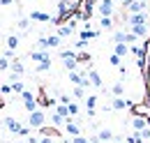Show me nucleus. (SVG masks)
Returning a JSON list of instances; mask_svg holds the SVG:
<instances>
[{"label":"nucleus","mask_w":150,"mask_h":143,"mask_svg":"<svg viewBox=\"0 0 150 143\" xmlns=\"http://www.w3.org/2000/svg\"><path fill=\"white\" fill-rule=\"evenodd\" d=\"M44 125H46V113L42 108H37L35 113H28V127L30 129H44Z\"/></svg>","instance_id":"obj_1"},{"label":"nucleus","mask_w":150,"mask_h":143,"mask_svg":"<svg viewBox=\"0 0 150 143\" xmlns=\"http://www.w3.org/2000/svg\"><path fill=\"white\" fill-rule=\"evenodd\" d=\"M125 9H127V14H143V12H148V2L146 0H129L125 5Z\"/></svg>","instance_id":"obj_2"},{"label":"nucleus","mask_w":150,"mask_h":143,"mask_svg":"<svg viewBox=\"0 0 150 143\" xmlns=\"http://www.w3.org/2000/svg\"><path fill=\"white\" fill-rule=\"evenodd\" d=\"M21 99H23V106H25V111H28V113H35V111L39 108L37 97H35V95H33L30 90H25V92L21 95Z\"/></svg>","instance_id":"obj_3"},{"label":"nucleus","mask_w":150,"mask_h":143,"mask_svg":"<svg viewBox=\"0 0 150 143\" xmlns=\"http://www.w3.org/2000/svg\"><path fill=\"white\" fill-rule=\"evenodd\" d=\"M148 127H150L148 115H141V113H136V115L132 118V129H134V132H139V134H141V132H146Z\"/></svg>","instance_id":"obj_4"},{"label":"nucleus","mask_w":150,"mask_h":143,"mask_svg":"<svg viewBox=\"0 0 150 143\" xmlns=\"http://www.w3.org/2000/svg\"><path fill=\"white\" fill-rule=\"evenodd\" d=\"M7 74H9V81H12V79H21V76L25 74V65H23V60L14 58V60H12V67H9Z\"/></svg>","instance_id":"obj_5"},{"label":"nucleus","mask_w":150,"mask_h":143,"mask_svg":"<svg viewBox=\"0 0 150 143\" xmlns=\"http://www.w3.org/2000/svg\"><path fill=\"white\" fill-rule=\"evenodd\" d=\"M113 5H115V0H99L97 2V14L99 16H113V9H115Z\"/></svg>","instance_id":"obj_6"},{"label":"nucleus","mask_w":150,"mask_h":143,"mask_svg":"<svg viewBox=\"0 0 150 143\" xmlns=\"http://www.w3.org/2000/svg\"><path fill=\"white\" fill-rule=\"evenodd\" d=\"M127 28H134V25H148V12L143 14H127Z\"/></svg>","instance_id":"obj_7"},{"label":"nucleus","mask_w":150,"mask_h":143,"mask_svg":"<svg viewBox=\"0 0 150 143\" xmlns=\"http://www.w3.org/2000/svg\"><path fill=\"white\" fill-rule=\"evenodd\" d=\"M2 127H5L7 132H12V134H19L21 129H23V125H21L19 120H16V118H9V115L2 118Z\"/></svg>","instance_id":"obj_8"},{"label":"nucleus","mask_w":150,"mask_h":143,"mask_svg":"<svg viewBox=\"0 0 150 143\" xmlns=\"http://www.w3.org/2000/svg\"><path fill=\"white\" fill-rule=\"evenodd\" d=\"M95 136H97V141H99V143H113V141H115V134H113L109 127L97 129V134H95Z\"/></svg>","instance_id":"obj_9"},{"label":"nucleus","mask_w":150,"mask_h":143,"mask_svg":"<svg viewBox=\"0 0 150 143\" xmlns=\"http://www.w3.org/2000/svg\"><path fill=\"white\" fill-rule=\"evenodd\" d=\"M30 21H39V23H53L56 18L51 16V14H46V12H42V9H33V12H30Z\"/></svg>","instance_id":"obj_10"},{"label":"nucleus","mask_w":150,"mask_h":143,"mask_svg":"<svg viewBox=\"0 0 150 143\" xmlns=\"http://www.w3.org/2000/svg\"><path fill=\"white\" fill-rule=\"evenodd\" d=\"M62 129H65V132H67V134H69L72 139H74V136H81V127H79V122H76V118H72V120H67Z\"/></svg>","instance_id":"obj_11"},{"label":"nucleus","mask_w":150,"mask_h":143,"mask_svg":"<svg viewBox=\"0 0 150 143\" xmlns=\"http://www.w3.org/2000/svg\"><path fill=\"white\" fill-rule=\"evenodd\" d=\"M88 81H90V86H95V88H104L102 74H99L97 69H88Z\"/></svg>","instance_id":"obj_12"},{"label":"nucleus","mask_w":150,"mask_h":143,"mask_svg":"<svg viewBox=\"0 0 150 143\" xmlns=\"http://www.w3.org/2000/svg\"><path fill=\"white\" fill-rule=\"evenodd\" d=\"M111 108H115V111L132 108V102H129V99H125V97H113V99H111Z\"/></svg>","instance_id":"obj_13"},{"label":"nucleus","mask_w":150,"mask_h":143,"mask_svg":"<svg viewBox=\"0 0 150 143\" xmlns=\"http://www.w3.org/2000/svg\"><path fill=\"white\" fill-rule=\"evenodd\" d=\"M127 30H129V33H134L139 39H146V37L150 35V25H134V28H127Z\"/></svg>","instance_id":"obj_14"},{"label":"nucleus","mask_w":150,"mask_h":143,"mask_svg":"<svg viewBox=\"0 0 150 143\" xmlns=\"http://www.w3.org/2000/svg\"><path fill=\"white\" fill-rule=\"evenodd\" d=\"M49 122H51V125H53V127H58V129H62V127H65V122H67V120H65L62 115H58L56 111H53V113H51V118H49Z\"/></svg>","instance_id":"obj_15"},{"label":"nucleus","mask_w":150,"mask_h":143,"mask_svg":"<svg viewBox=\"0 0 150 143\" xmlns=\"http://www.w3.org/2000/svg\"><path fill=\"white\" fill-rule=\"evenodd\" d=\"M97 35H99V33H97V30H93V28H83V30H81V35H79V39L88 42V39H95Z\"/></svg>","instance_id":"obj_16"},{"label":"nucleus","mask_w":150,"mask_h":143,"mask_svg":"<svg viewBox=\"0 0 150 143\" xmlns=\"http://www.w3.org/2000/svg\"><path fill=\"white\" fill-rule=\"evenodd\" d=\"M9 86H12L14 92H19V95L25 92V83H23V79H14V81H9Z\"/></svg>","instance_id":"obj_17"},{"label":"nucleus","mask_w":150,"mask_h":143,"mask_svg":"<svg viewBox=\"0 0 150 143\" xmlns=\"http://www.w3.org/2000/svg\"><path fill=\"white\" fill-rule=\"evenodd\" d=\"M113 53L120 55V58H125V55L129 53V44H113Z\"/></svg>","instance_id":"obj_18"},{"label":"nucleus","mask_w":150,"mask_h":143,"mask_svg":"<svg viewBox=\"0 0 150 143\" xmlns=\"http://www.w3.org/2000/svg\"><path fill=\"white\" fill-rule=\"evenodd\" d=\"M30 58H33V60H35V62H44V60H49V58H51V55H49V51H33V53H30Z\"/></svg>","instance_id":"obj_19"},{"label":"nucleus","mask_w":150,"mask_h":143,"mask_svg":"<svg viewBox=\"0 0 150 143\" xmlns=\"http://www.w3.org/2000/svg\"><path fill=\"white\" fill-rule=\"evenodd\" d=\"M30 23H33V21H30V16H21L19 23H16V28H19L21 33H28V30H30Z\"/></svg>","instance_id":"obj_20"},{"label":"nucleus","mask_w":150,"mask_h":143,"mask_svg":"<svg viewBox=\"0 0 150 143\" xmlns=\"http://www.w3.org/2000/svg\"><path fill=\"white\" fill-rule=\"evenodd\" d=\"M97 99H99L97 95H88L86 102H83V104H86V111H95V108H97Z\"/></svg>","instance_id":"obj_21"},{"label":"nucleus","mask_w":150,"mask_h":143,"mask_svg":"<svg viewBox=\"0 0 150 143\" xmlns=\"http://www.w3.org/2000/svg\"><path fill=\"white\" fill-rule=\"evenodd\" d=\"M5 46L9 49V51H14V49H19V35H9L5 39Z\"/></svg>","instance_id":"obj_22"},{"label":"nucleus","mask_w":150,"mask_h":143,"mask_svg":"<svg viewBox=\"0 0 150 143\" xmlns=\"http://www.w3.org/2000/svg\"><path fill=\"white\" fill-rule=\"evenodd\" d=\"M111 95H113V97H122V95H125V86H122V81H115V83H113Z\"/></svg>","instance_id":"obj_23"},{"label":"nucleus","mask_w":150,"mask_h":143,"mask_svg":"<svg viewBox=\"0 0 150 143\" xmlns=\"http://www.w3.org/2000/svg\"><path fill=\"white\" fill-rule=\"evenodd\" d=\"M53 108H56V113H58V115H62L65 120H72V115H69V108L65 106V104H56Z\"/></svg>","instance_id":"obj_24"},{"label":"nucleus","mask_w":150,"mask_h":143,"mask_svg":"<svg viewBox=\"0 0 150 143\" xmlns=\"http://www.w3.org/2000/svg\"><path fill=\"white\" fill-rule=\"evenodd\" d=\"M99 28H102V30H111L113 28V16H99Z\"/></svg>","instance_id":"obj_25"},{"label":"nucleus","mask_w":150,"mask_h":143,"mask_svg":"<svg viewBox=\"0 0 150 143\" xmlns=\"http://www.w3.org/2000/svg\"><path fill=\"white\" fill-rule=\"evenodd\" d=\"M62 65H65V69H67V72H79V60H76V58L62 60Z\"/></svg>","instance_id":"obj_26"},{"label":"nucleus","mask_w":150,"mask_h":143,"mask_svg":"<svg viewBox=\"0 0 150 143\" xmlns=\"http://www.w3.org/2000/svg\"><path fill=\"white\" fill-rule=\"evenodd\" d=\"M72 97L74 99H79V102H86V88H79V86H74V90H72Z\"/></svg>","instance_id":"obj_27"},{"label":"nucleus","mask_w":150,"mask_h":143,"mask_svg":"<svg viewBox=\"0 0 150 143\" xmlns=\"http://www.w3.org/2000/svg\"><path fill=\"white\" fill-rule=\"evenodd\" d=\"M125 143H143V136H141L139 132H132L129 136L125 139Z\"/></svg>","instance_id":"obj_28"},{"label":"nucleus","mask_w":150,"mask_h":143,"mask_svg":"<svg viewBox=\"0 0 150 143\" xmlns=\"http://www.w3.org/2000/svg\"><path fill=\"white\" fill-rule=\"evenodd\" d=\"M9 67H12V60L5 58V55H0V74L2 72H9Z\"/></svg>","instance_id":"obj_29"},{"label":"nucleus","mask_w":150,"mask_h":143,"mask_svg":"<svg viewBox=\"0 0 150 143\" xmlns=\"http://www.w3.org/2000/svg\"><path fill=\"white\" fill-rule=\"evenodd\" d=\"M46 39H49V49H58V46H60V42H62L58 35H49Z\"/></svg>","instance_id":"obj_30"},{"label":"nucleus","mask_w":150,"mask_h":143,"mask_svg":"<svg viewBox=\"0 0 150 143\" xmlns=\"http://www.w3.org/2000/svg\"><path fill=\"white\" fill-rule=\"evenodd\" d=\"M14 90H12V86L9 83H0V97H9Z\"/></svg>","instance_id":"obj_31"},{"label":"nucleus","mask_w":150,"mask_h":143,"mask_svg":"<svg viewBox=\"0 0 150 143\" xmlns=\"http://www.w3.org/2000/svg\"><path fill=\"white\" fill-rule=\"evenodd\" d=\"M37 51H49V39L46 37H39L37 39Z\"/></svg>","instance_id":"obj_32"},{"label":"nucleus","mask_w":150,"mask_h":143,"mask_svg":"<svg viewBox=\"0 0 150 143\" xmlns=\"http://www.w3.org/2000/svg\"><path fill=\"white\" fill-rule=\"evenodd\" d=\"M76 51H69V49H67V51H60V60H69V58H76Z\"/></svg>","instance_id":"obj_33"},{"label":"nucleus","mask_w":150,"mask_h":143,"mask_svg":"<svg viewBox=\"0 0 150 143\" xmlns=\"http://www.w3.org/2000/svg\"><path fill=\"white\" fill-rule=\"evenodd\" d=\"M51 69V58H49V60H44V62H39L37 65V72H49Z\"/></svg>","instance_id":"obj_34"},{"label":"nucleus","mask_w":150,"mask_h":143,"mask_svg":"<svg viewBox=\"0 0 150 143\" xmlns=\"http://www.w3.org/2000/svg\"><path fill=\"white\" fill-rule=\"evenodd\" d=\"M109 62H111L113 67H120V62H122V58H120V55H115V53H111V58H109Z\"/></svg>","instance_id":"obj_35"},{"label":"nucleus","mask_w":150,"mask_h":143,"mask_svg":"<svg viewBox=\"0 0 150 143\" xmlns=\"http://www.w3.org/2000/svg\"><path fill=\"white\" fill-rule=\"evenodd\" d=\"M67 108H69V115H72V118H76V115H79V104H76V102H72Z\"/></svg>","instance_id":"obj_36"},{"label":"nucleus","mask_w":150,"mask_h":143,"mask_svg":"<svg viewBox=\"0 0 150 143\" xmlns=\"http://www.w3.org/2000/svg\"><path fill=\"white\" fill-rule=\"evenodd\" d=\"M76 60H79V62H90V53H86V51H81V53L76 55Z\"/></svg>","instance_id":"obj_37"},{"label":"nucleus","mask_w":150,"mask_h":143,"mask_svg":"<svg viewBox=\"0 0 150 143\" xmlns=\"http://www.w3.org/2000/svg\"><path fill=\"white\" fill-rule=\"evenodd\" d=\"M39 143H53V139L46 136V134H42V136H39Z\"/></svg>","instance_id":"obj_38"},{"label":"nucleus","mask_w":150,"mask_h":143,"mask_svg":"<svg viewBox=\"0 0 150 143\" xmlns=\"http://www.w3.org/2000/svg\"><path fill=\"white\" fill-rule=\"evenodd\" d=\"M12 2H14V0H0V5H2V7H7V5H12Z\"/></svg>","instance_id":"obj_39"},{"label":"nucleus","mask_w":150,"mask_h":143,"mask_svg":"<svg viewBox=\"0 0 150 143\" xmlns=\"http://www.w3.org/2000/svg\"><path fill=\"white\" fill-rule=\"evenodd\" d=\"M19 143H28V141H19Z\"/></svg>","instance_id":"obj_40"}]
</instances>
